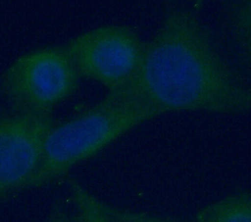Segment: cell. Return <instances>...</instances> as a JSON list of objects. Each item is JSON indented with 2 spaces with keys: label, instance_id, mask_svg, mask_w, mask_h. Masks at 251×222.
I'll use <instances>...</instances> for the list:
<instances>
[{
  "label": "cell",
  "instance_id": "1",
  "mask_svg": "<svg viewBox=\"0 0 251 222\" xmlns=\"http://www.w3.org/2000/svg\"><path fill=\"white\" fill-rule=\"evenodd\" d=\"M210 29L193 8L166 11L145 43L137 72L126 91L159 114L203 111L244 115L251 92L223 55Z\"/></svg>",
  "mask_w": 251,
  "mask_h": 222
},
{
  "label": "cell",
  "instance_id": "2",
  "mask_svg": "<svg viewBox=\"0 0 251 222\" xmlns=\"http://www.w3.org/2000/svg\"><path fill=\"white\" fill-rule=\"evenodd\" d=\"M159 116L156 110L129 93L108 92L95 105L55 123L48 138L41 164L23 189L51 184L128 130Z\"/></svg>",
  "mask_w": 251,
  "mask_h": 222
},
{
  "label": "cell",
  "instance_id": "3",
  "mask_svg": "<svg viewBox=\"0 0 251 222\" xmlns=\"http://www.w3.org/2000/svg\"><path fill=\"white\" fill-rule=\"evenodd\" d=\"M80 77L64 46L40 48L11 63L1 93L10 111L52 113L75 93Z\"/></svg>",
  "mask_w": 251,
  "mask_h": 222
},
{
  "label": "cell",
  "instance_id": "4",
  "mask_svg": "<svg viewBox=\"0 0 251 222\" xmlns=\"http://www.w3.org/2000/svg\"><path fill=\"white\" fill-rule=\"evenodd\" d=\"M145 45L128 26L105 25L80 34L64 47L80 77L114 92L131 83L140 65Z\"/></svg>",
  "mask_w": 251,
  "mask_h": 222
},
{
  "label": "cell",
  "instance_id": "5",
  "mask_svg": "<svg viewBox=\"0 0 251 222\" xmlns=\"http://www.w3.org/2000/svg\"><path fill=\"white\" fill-rule=\"evenodd\" d=\"M55 125L52 113L10 111L0 119V195L24 189L38 171Z\"/></svg>",
  "mask_w": 251,
  "mask_h": 222
},
{
  "label": "cell",
  "instance_id": "6",
  "mask_svg": "<svg viewBox=\"0 0 251 222\" xmlns=\"http://www.w3.org/2000/svg\"><path fill=\"white\" fill-rule=\"evenodd\" d=\"M71 192L76 212L68 221L88 222H174L171 217L147 213L128 212L100 202L85 191L75 181L70 182Z\"/></svg>",
  "mask_w": 251,
  "mask_h": 222
},
{
  "label": "cell",
  "instance_id": "7",
  "mask_svg": "<svg viewBox=\"0 0 251 222\" xmlns=\"http://www.w3.org/2000/svg\"><path fill=\"white\" fill-rule=\"evenodd\" d=\"M223 47L242 62L250 63L251 55V2L249 0L227 3L220 19Z\"/></svg>",
  "mask_w": 251,
  "mask_h": 222
},
{
  "label": "cell",
  "instance_id": "8",
  "mask_svg": "<svg viewBox=\"0 0 251 222\" xmlns=\"http://www.w3.org/2000/svg\"><path fill=\"white\" fill-rule=\"evenodd\" d=\"M198 222H251V195L243 192L202 208L195 217Z\"/></svg>",
  "mask_w": 251,
  "mask_h": 222
}]
</instances>
